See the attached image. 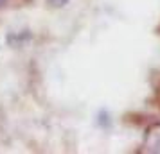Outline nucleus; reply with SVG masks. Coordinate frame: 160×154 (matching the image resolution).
Listing matches in <instances>:
<instances>
[{"label":"nucleus","mask_w":160,"mask_h":154,"mask_svg":"<svg viewBox=\"0 0 160 154\" xmlns=\"http://www.w3.org/2000/svg\"><path fill=\"white\" fill-rule=\"evenodd\" d=\"M146 152H160V125H153L144 140Z\"/></svg>","instance_id":"obj_1"},{"label":"nucleus","mask_w":160,"mask_h":154,"mask_svg":"<svg viewBox=\"0 0 160 154\" xmlns=\"http://www.w3.org/2000/svg\"><path fill=\"white\" fill-rule=\"evenodd\" d=\"M6 2H8V0H0V7H4V6H6Z\"/></svg>","instance_id":"obj_2"}]
</instances>
